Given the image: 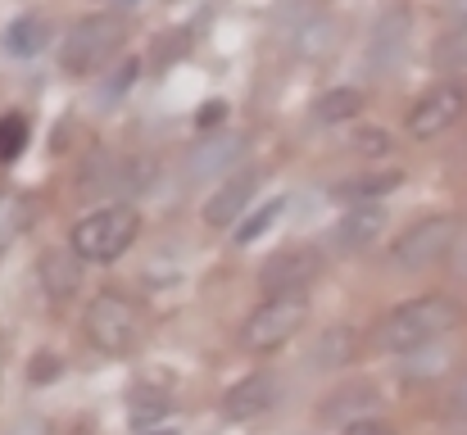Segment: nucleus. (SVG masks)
<instances>
[{
    "instance_id": "5701e85b",
    "label": "nucleus",
    "mask_w": 467,
    "mask_h": 435,
    "mask_svg": "<svg viewBox=\"0 0 467 435\" xmlns=\"http://www.w3.org/2000/svg\"><path fill=\"white\" fill-rule=\"evenodd\" d=\"M282 209H286V200H282V195H273L264 209H254V213H250V218L236 227V245H250V241H259V236L273 227V218H277Z\"/></svg>"
},
{
    "instance_id": "ddd939ff",
    "label": "nucleus",
    "mask_w": 467,
    "mask_h": 435,
    "mask_svg": "<svg viewBox=\"0 0 467 435\" xmlns=\"http://www.w3.org/2000/svg\"><path fill=\"white\" fill-rule=\"evenodd\" d=\"M322 422H363V418H377V390L368 381H354V386H340L336 395H327V404L317 409Z\"/></svg>"
},
{
    "instance_id": "f3484780",
    "label": "nucleus",
    "mask_w": 467,
    "mask_h": 435,
    "mask_svg": "<svg viewBox=\"0 0 467 435\" xmlns=\"http://www.w3.org/2000/svg\"><path fill=\"white\" fill-rule=\"evenodd\" d=\"M349 358H354V331L349 326H331V331L317 336V345H313V354H309V368L313 372H327V368H340Z\"/></svg>"
},
{
    "instance_id": "4468645a",
    "label": "nucleus",
    "mask_w": 467,
    "mask_h": 435,
    "mask_svg": "<svg viewBox=\"0 0 467 435\" xmlns=\"http://www.w3.org/2000/svg\"><path fill=\"white\" fill-rule=\"evenodd\" d=\"M36 273H41V286L50 299H73L82 290V259L73 250H50Z\"/></svg>"
},
{
    "instance_id": "4be33fe9",
    "label": "nucleus",
    "mask_w": 467,
    "mask_h": 435,
    "mask_svg": "<svg viewBox=\"0 0 467 435\" xmlns=\"http://www.w3.org/2000/svg\"><path fill=\"white\" fill-rule=\"evenodd\" d=\"M431 59H436V68H445V73H454V68H467V23L450 27V32H445V36L436 41Z\"/></svg>"
},
{
    "instance_id": "2eb2a0df",
    "label": "nucleus",
    "mask_w": 467,
    "mask_h": 435,
    "mask_svg": "<svg viewBox=\"0 0 467 435\" xmlns=\"http://www.w3.org/2000/svg\"><path fill=\"white\" fill-rule=\"evenodd\" d=\"M336 41H340V32H336V18H327V14H309V18H300V27H296V55L300 59H327L331 50H336Z\"/></svg>"
},
{
    "instance_id": "9d476101",
    "label": "nucleus",
    "mask_w": 467,
    "mask_h": 435,
    "mask_svg": "<svg viewBox=\"0 0 467 435\" xmlns=\"http://www.w3.org/2000/svg\"><path fill=\"white\" fill-rule=\"evenodd\" d=\"M273 399H277V377L273 372H250V377H241L236 386L223 390L218 409H223L227 422H250V418H264L273 409Z\"/></svg>"
},
{
    "instance_id": "72a5a7b5",
    "label": "nucleus",
    "mask_w": 467,
    "mask_h": 435,
    "mask_svg": "<svg viewBox=\"0 0 467 435\" xmlns=\"http://www.w3.org/2000/svg\"><path fill=\"white\" fill-rule=\"evenodd\" d=\"M128 5H137V0H128Z\"/></svg>"
},
{
    "instance_id": "dca6fc26",
    "label": "nucleus",
    "mask_w": 467,
    "mask_h": 435,
    "mask_svg": "<svg viewBox=\"0 0 467 435\" xmlns=\"http://www.w3.org/2000/svg\"><path fill=\"white\" fill-rule=\"evenodd\" d=\"M241 150H245V137H223V141L200 145L191 159V172L195 177H227V168H232V159H241Z\"/></svg>"
},
{
    "instance_id": "f257e3e1",
    "label": "nucleus",
    "mask_w": 467,
    "mask_h": 435,
    "mask_svg": "<svg viewBox=\"0 0 467 435\" xmlns=\"http://www.w3.org/2000/svg\"><path fill=\"white\" fill-rule=\"evenodd\" d=\"M463 308L450 299V295H418V299H404L395 304L381 322H377V336L372 345L381 354H418L427 345H441L454 326H459Z\"/></svg>"
},
{
    "instance_id": "20e7f679",
    "label": "nucleus",
    "mask_w": 467,
    "mask_h": 435,
    "mask_svg": "<svg viewBox=\"0 0 467 435\" xmlns=\"http://www.w3.org/2000/svg\"><path fill=\"white\" fill-rule=\"evenodd\" d=\"M123 36H128V27H123L119 14H87V18H78L68 27L64 46H59L64 73H78V78L82 73H100L123 50Z\"/></svg>"
},
{
    "instance_id": "2f4dec72",
    "label": "nucleus",
    "mask_w": 467,
    "mask_h": 435,
    "mask_svg": "<svg viewBox=\"0 0 467 435\" xmlns=\"http://www.w3.org/2000/svg\"><path fill=\"white\" fill-rule=\"evenodd\" d=\"M450 14H454L459 23H467V0H450Z\"/></svg>"
},
{
    "instance_id": "412c9836",
    "label": "nucleus",
    "mask_w": 467,
    "mask_h": 435,
    "mask_svg": "<svg viewBox=\"0 0 467 435\" xmlns=\"http://www.w3.org/2000/svg\"><path fill=\"white\" fill-rule=\"evenodd\" d=\"M168 413H172V399H168V395H159V390H132V404H128L132 427L155 431V422H163Z\"/></svg>"
},
{
    "instance_id": "a211bd4d",
    "label": "nucleus",
    "mask_w": 467,
    "mask_h": 435,
    "mask_svg": "<svg viewBox=\"0 0 467 435\" xmlns=\"http://www.w3.org/2000/svg\"><path fill=\"white\" fill-rule=\"evenodd\" d=\"M358 109H363V91L358 87H336V91H322L313 100L317 123H349V119H358Z\"/></svg>"
},
{
    "instance_id": "c756f323",
    "label": "nucleus",
    "mask_w": 467,
    "mask_h": 435,
    "mask_svg": "<svg viewBox=\"0 0 467 435\" xmlns=\"http://www.w3.org/2000/svg\"><path fill=\"white\" fill-rule=\"evenodd\" d=\"M132 73H137V59H128V64H123V78H114V82L105 87V96H119V91H128V87H132Z\"/></svg>"
},
{
    "instance_id": "473e14b6",
    "label": "nucleus",
    "mask_w": 467,
    "mask_h": 435,
    "mask_svg": "<svg viewBox=\"0 0 467 435\" xmlns=\"http://www.w3.org/2000/svg\"><path fill=\"white\" fill-rule=\"evenodd\" d=\"M150 435H177V431H163V427H159V431H150Z\"/></svg>"
},
{
    "instance_id": "7ed1b4c3",
    "label": "nucleus",
    "mask_w": 467,
    "mask_h": 435,
    "mask_svg": "<svg viewBox=\"0 0 467 435\" xmlns=\"http://www.w3.org/2000/svg\"><path fill=\"white\" fill-rule=\"evenodd\" d=\"M82 331H87V340L100 349V354H132L137 345H141V336H146V313H141V304L132 299V295H123V290H100V295H91V304H87V313H82Z\"/></svg>"
},
{
    "instance_id": "393cba45",
    "label": "nucleus",
    "mask_w": 467,
    "mask_h": 435,
    "mask_svg": "<svg viewBox=\"0 0 467 435\" xmlns=\"http://www.w3.org/2000/svg\"><path fill=\"white\" fill-rule=\"evenodd\" d=\"M27 200H18V195H0V245L5 241H14L23 227H27Z\"/></svg>"
},
{
    "instance_id": "f03ea898",
    "label": "nucleus",
    "mask_w": 467,
    "mask_h": 435,
    "mask_svg": "<svg viewBox=\"0 0 467 435\" xmlns=\"http://www.w3.org/2000/svg\"><path fill=\"white\" fill-rule=\"evenodd\" d=\"M141 236V213L132 204H100L91 213H82L68 232V250L82 259V264H114L119 254H128Z\"/></svg>"
},
{
    "instance_id": "6e6552de",
    "label": "nucleus",
    "mask_w": 467,
    "mask_h": 435,
    "mask_svg": "<svg viewBox=\"0 0 467 435\" xmlns=\"http://www.w3.org/2000/svg\"><path fill=\"white\" fill-rule=\"evenodd\" d=\"M317 273H322V254L313 245H282L259 268V290H268V295H305Z\"/></svg>"
},
{
    "instance_id": "1a4fd4ad",
    "label": "nucleus",
    "mask_w": 467,
    "mask_h": 435,
    "mask_svg": "<svg viewBox=\"0 0 467 435\" xmlns=\"http://www.w3.org/2000/svg\"><path fill=\"white\" fill-rule=\"evenodd\" d=\"M409 32H413V14H409V9H386V14L372 23V36H368V68H372V73L395 68L400 55L409 50Z\"/></svg>"
},
{
    "instance_id": "aec40b11",
    "label": "nucleus",
    "mask_w": 467,
    "mask_h": 435,
    "mask_svg": "<svg viewBox=\"0 0 467 435\" xmlns=\"http://www.w3.org/2000/svg\"><path fill=\"white\" fill-rule=\"evenodd\" d=\"M46 46V18L41 14H23L5 27V50L9 55H36Z\"/></svg>"
},
{
    "instance_id": "423d86ee",
    "label": "nucleus",
    "mask_w": 467,
    "mask_h": 435,
    "mask_svg": "<svg viewBox=\"0 0 467 435\" xmlns=\"http://www.w3.org/2000/svg\"><path fill=\"white\" fill-rule=\"evenodd\" d=\"M459 227H463V223H459L454 213L418 218L404 236H395V245H390V268H395V273H422V268L441 264V259L454 250Z\"/></svg>"
},
{
    "instance_id": "c85d7f7f",
    "label": "nucleus",
    "mask_w": 467,
    "mask_h": 435,
    "mask_svg": "<svg viewBox=\"0 0 467 435\" xmlns=\"http://www.w3.org/2000/svg\"><path fill=\"white\" fill-rule=\"evenodd\" d=\"M36 368H32V381L41 386V381H55L59 377V358H50V354H41V358H32Z\"/></svg>"
},
{
    "instance_id": "0eeeda50",
    "label": "nucleus",
    "mask_w": 467,
    "mask_h": 435,
    "mask_svg": "<svg viewBox=\"0 0 467 435\" xmlns=\"http://www.w3.org/2000/svg\"><path fill=\"white\" fill-rule=\"evenodd\" d=\"M463 114H467V87L463 82H436L431 91H422V96L409 105L404 132H409L413 141H436V137H445Z\"/></svg>"
},
{
    "instance_id": "f8f14e48",
    "label": "nucleus",
    "mask_w": 467,
    "mask_h": 435,
    "mask_svg": "<svg viewBox=\"0 0 467 435\" xmlns=\"http://www.w3.org/2000/svg\"><path fill=\"white\" fill-rule=\"evenodd\" d=\"M386 209L381 204H349V213L336 223V232H331V241H336V250H349V254H358V250H372L377 245V236L386 232Z\"/></svg>"
},
{
    "instance_id": "b1692460",
    "label": "nucleus",
    "mask_w": 467,
    "mask_h": 435,
    "mask_svg": "<svg viewBox=\"0 0 467 435\" xmlns=\"http://www.w3.org/2000/svg\"><path fill=\"white\" fill-rule=\"evenodd\" d=\"M27 145V119L23 114H5L0 119V163H14Z\"/></svg>"
},
{
    "instance_id": "7c9ffc66",
    "label": "nucleus",
    "mask_w": 467,
    "mask_h": 435,
    "mask_svg": "<svg viewBox=\"0 0 467 435\" xmlns=\"http://www.w3.org/2000/svg\"><path fill=\"white\" fill-rule=\"evenodd\" d=\"M223 109H227V105H218V100H209V105H204V114H200V128H209V123H218V119H223Z\"/></svg>"
},
{
    "instance_id": "cd10ccee",
    "label": "nucleus",
    "mask_w": 467,
    "mask_h": 435,
    "mask_svg": "<svg viewBox=\"0 0 467 435\" xmlns=\"http://www.w3.org/2000/svg\"><path fill=\"white\" fill-rule=\"evenodd\" d=\"M340 435H400L386 418H363V422H349Z\"/></svg>"
},
{
    "instance_id": "9b49d317",
    "label": "nucleus",
    "mask_w": 467,
    "mask_h": 435,
    "mask_svg": "<svg viewBox=\"0 0 467 435\" xmlns=\"http://www.w3.org/2000/svg\"><path fill=\"white\" fill-rule=\"evenodd\" d=\"M254 172H232V177H223V186L204 200V223L213 227V232H223V227H241V213H245V204L254 200Z\"/></svg>"
},
{
    "instance_id": "39448f33",
    "label": "nucleus",
    "mask_w": 467,
    "mask_h": 435,
    "mask_svg": "<svg viewBox=\"0 0 467 435\" xmlns=\"http://www.w3.org/2000/svg\"><path fill=\"white\" fill-rule=\"evenodd\" d=\"M309 322V299L305 295H268L241 326V345L250 354H277L282 345H291Z\"/></svg>"
},
{
    "instance_id": "6ab92c4d",
    "label": "nucleus",
    "mask_w": 467,
    "mask_h": 435,
    "mask_svg": "<svg viewBox=\"0 0 467 435\" xmlns=\"http://www.w3.org/2000/svg\"><path fill=\"white\" fill-rule=\"evenodd\" d=\"M400 181H404L400 172H363V177H349L345 186H336V195L349 200V204H377V200L390 195Z\"/></svg>"
},
{
    "instance_id": "a878e982",
    "label": "nucleus",
    "mask_w": 467,
    "mask_h": 435,
    "mask_svg": "<svg viewBox=\"0 0 467 435\" xmlns=\"http://www.w3.org/2000/svg\"><path fill=\"white\" fill-rule=\"evenodd\" d=\"M354 150H358V154H390V137H386L381 128H363V132L354 137Z\"/></svg>"
},
{
    "instance_id": "bb28decb",
    "label": "nucleus",
    "mask_w": 467,
    "mask_h": 435,
    "mask_svg": "<svg viewBox=\"0 0 467 435\" xmlns=\"http://www.w3.org/2000/svg\"><path fill=\"white\" fill-rule=\"evenodd\" d=\"M450 422H454L459 431H467V377L450 390Z\"/></svg>"
}]
</instances>
